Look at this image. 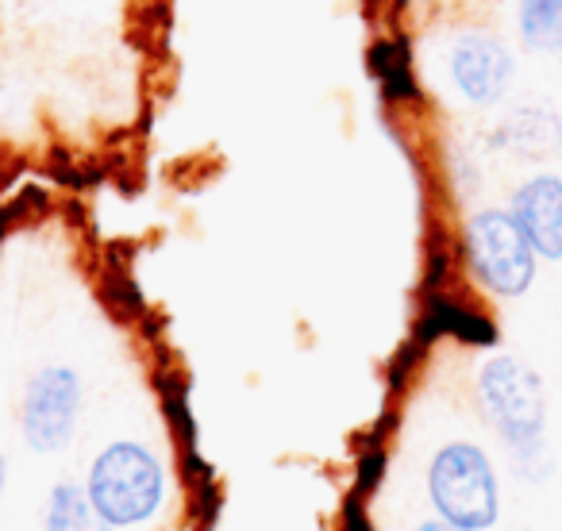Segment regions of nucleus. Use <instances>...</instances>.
Listing matches in <instances>:
<instances>
[{
    "instance_id": "obj_9",
    "label": "nucleus",
    "mask_w": 562,
    "mask_h": 531,
    "mask_svg": "<svg viewBox=\"0 0 562 531\" xmlns=\"http://www.w3.org/2000/svg\"><path fill=\"white\" fill-rule=\"evenodd\" d=\"M516 27L528 50L559 55L562 50V0H520Z\"/></svg>"
},
{
    "instance_id": "obj_10",
    "label": "nucleus",
    "mask_w": 562,
    "mask_h": 531,
    "mask_svg": "<svg viewBox=\"0 0 562 531\" xmlns=\"http://www.w3.org/2000/svg\"><path fill=\"white\" fill-rule=\"evenodd\" d=\"M344 531H374V528H370V520H362V512H359V505H355V500L347 505V528Z\"/></svg>"
},
{
    "instance_id": "obj_12",
    "label": "nucleus",
    "mask_w": 562,
    "mask_h": 531,
    "mask_svg": "<svg viewBox=\"0 0 562 531\" xmlns=\"http://www.w3.org/2000/svg\"><path fill=\"white\" fill-rule=\"evenodd\" d=\"M0 497H4V451H0Z\"/></svg>"
},
{
    "instance_id": "obj_2",
    "label": "nucleus",
    "mask_w": 562,
    "mask_h": 531,
    "mask_svg": "<svg viewBox=\"0 0 562 531\" xmlns=\"http://www.w3.org/2000/svg\"><path fill=\"white\" fill-rule=\"evenodd\" d=\"M477 393H482L485 416L493 428L501 431L516 454H536L543 447V420H547V400L543 382L531 366H524L513 354H497L482 366L477 377Z\"/></svg>"
},
{
    "instance_id": "obj_11",
    "label": "nucleus",
    "mask_w": 562,
    "mask_h": 531,
    "mask_svg": "<svg viewBox=\"0 0 562 531\" xmlns=\"http://www.w3.org/2000/svg\"><path fill=\"white\" fill-rule=\"evenodd\" d=\"M416 531H462V528H454V523H447V520H431V523H420Z\"/></svg>"
},
{
    "instance_id": "obj_4",
    "label": "nucleus",
    "mask_w": 562,
    "mask_h": 531,
    "mask_svg": "<svg viewBox=\"0 0 562 531\" xmlns=\"http://www.w3.org/2000/svg\"><path fill=\"white\" fill-rule=\"evenodd\" d=\"M467 250L477 282L497 297H520L536 278V247L513 212H477L467 224Z\"/></svg>"
},
{
    "instance_id": "obj_7",
    "label": "nucleus",
    "mask_w": 562,
    "mask_h": 531,
    "mask_svg": "<svg viewBox=\"0 0 562 531\" xmlns=\"http://www.w3.org/2000/svg\"><path fill=\"white\" fill-rule=\"evenodd\" d=\"M513 216L531 239L536 255L562 258V181L554 173H539L516 189Z\"/></svg>"
},
{
    "instance_id": "obj_1",
    "label": "nucleus",
    "mask_w": 562,
    "mask_h": 531,
    "mask_svg": "<svg viewBox=\"0 0 562 531\" xmlns=\"http://www.w3.org/2000/svg\"><path fill=\"white\" fill-rule=\"evenodd\" d=\"M86 489L112 528H132L158 512L166 497V474L147 447L120 439L93 459Z\"/></svg>"
},
{
    "instance_id": "obj_8",
    "label": "nucleus",
    "mask_w": 562,
    "mask_h": 531,
    "mask_svg": "<svg viewBox=\"0 0 562 531\" xmlns=\"http://www.w3.org/2000/svg\"><path fill=\"white\" fill-rule=\"evenodd\" d=\"M43 528L47 531H109L112 523L97 512L89 489H81V485H74V482H58L55 489H50Z\"/></svg>"
},
{
    "instance_id": "obj_3",
    "label": "nucleus",
    "mask_w": 562,
    "mask_h": 531,
    "mask_svg": "<svg viewBox=\"0 0 562 531\" xmlns=\"http://www.w3.org/2000/svg\"><path fill=\"white\" fill-rule=\"evenodd\" d=\"M428 489L439 516L462 531H482L497 520V477L474 443H447L431 459Z\"/></svg>"
},
{
    "instance_id": "obj_5",
    "label": "nucleus",
    "mask_w": 562,
    "mask_h": 531,
    "mask_svg": "<svg viewBox=\"0 0 562 531\" xmlns=\"http://www.w3.org/2000/svg\"><path fill=\"white\" fill-rule=\"evenodd\" d=\"M81 416V377L70 366H43L20 400V431L35 454H58L70 447Z\"/></svg>"
},
{
    "instance_id": "obj_6",
    "label": "nucleus",
    "mask_w": 562,
    "mask_h": 531,
    "mask_svg": "<svg viewBox=\"0 0 562 531\" xmlns=\"http://www.w3.org/2000/svg\"><path fill=\"white\" fill-rule=\"evenodd\" d=\"M513 50L490 32H467L451 47V81L470 104H497L513 86Z\"/></svg>"
}]
</instances>
